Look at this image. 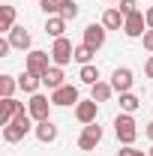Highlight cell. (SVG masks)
Listing matches in <instances>:
<instances>
[{
	"label": "cell",
	"mask_w": 153,
	"mask_h": 156,
	"mask_svg": "<svg viewBox=\"0 0 153 156\" xmlns=\"http://www.w3.org/2000/svg\"><path fill=\"white\" fill-rule=\"evenodd\" d=\"M63 30H66V18H60V15H48V21H45V33L51 39H60L63 36Z\"/></svg>",
	"instance_id": "obj_19"
},
{
	"label": "cell",
	"mask_w": 153,
	"mask_h": 156,
	"mask_svg": "<svg viewBox=\"0 0 153 156\" xmlns=\"http://www.w3.org/2000/svg\"><path fill=\"white\" fill-rule=\"evenodd\" d=\"M135 84V75L129 66H117L114 75H111V87H114V93H129Z\"/></svg>",
	"instance_id": "obj_6"
},
{
	"label": "cell",
	"mask_w": 153,
	"mask_h": 156,
	"mask_svg": "<svg viewBox=\"0 0 153 156\" xmlns=\"http://www.w3.org/2000/svg\"><path fill=\"white\" fill-rule=\"evenodd\" d=\"M6 39L12 42V48H15V51H33V48H30V45H33V36H30L24 27H18V24L6 33Z\"/></svg>",
	"instance_id": "obj_12"
},
{
	"label": "cell",
	"mask_w": 153,
	"mask_h": 156,
	"mask_svg": "<svg viewBox=\"0 0 153 156\" xmlns=\"http://www.w3.org/2000/svg\"><path fill=\"white\" fill-rule=\"evenodd\" d=\"M105 36H108V30H105V24H87L84 27V45H90L93 51H99L102 45H105Z\"/></svg>",
	"instance_id": "obj_8"
},
{
	"label": "cell",
	"mask_w": 153,
	"mask_h": 156,
	"mask_svg": "<svg viewBox=\"0 0 153 156\" xmlns=\"http://www.w3.org/2000/svg\"><path fill=\"white\" fill-rule=\"evenodd\" d=\"M33 135L42 141V144H51V141H57L60 129L54 126V120H42V123H36V129H33Z\"/></svg>",
	"instance_id": "obj_14"
},
{
	"label": "cell",
	"mask_w": 153,
	"mask_h": 156,
	"mask_svg": "<svg viewBox=\"0 0 153 156\" xmlns=\"http://www.w3.org/2000/svg\"><path fill=\"white\" fill-rule=\"evenodd\" d=\"M117 156H144V150H135L132 144H123V150H117Z\"/></svg>",
	"instance_id": "obj_28"
},
{
	"label": "cell",
	"mask_w": 153,
	"mask_h": 156,
	"mask_svg": "<svg viewBox=\"0 0 153 156\" xmlns=\"http://www.w3.org/2000/svg\"><path fill=\"white\" fill-rule=\"evenodd\" d=\"M144 18H147V30H153V6L144 9Z\"/></svg>",
	"instance_id": "obj_31"
},
{
	"label": "cell",
	"mask_w": 153,
	"mask_h": 156,
	"mask_svg": "<svg viewBox=\"0 0 153 156\" xmlns=\"http://www.w3.org/2000/svg\"><path fill=\"white\" fill-rule=\"evenodd\" d=\"M9 51H12V42L9 39H0V57H9Z\"/></svg>",
	"instance_id": "obj_29"
},
{
	"label": "cell",
	"mask_w": 153,
	"mask_h": 156,
	"mask_svg": "<svg viewBox=\"0 0 153 156\" xmlns=\"http://www.w3.org/2000/svg\"><path fill=\"white\" fill-rule=\"evenodd\" d=\"M33 129H36V126H27V123L12 120L9 126H3V141H6V144H18V141H24V135L33 132Z\"/></svg>",
	"instance_id": "obj_11"
},
{
	"label": "cell",
	"mask_w": 153,
	"mask_h": 156,
	"mask_svg": "<svg viewBox=\"0 0 153 156\" xmlns=\"http://www.w3.org/2000/svg\"><path fill=\"white\" fill-rule=\"evenodd\" d=\"M15 90H21V87H18V78L0 75V99H12V96H15Z\"/></svg>",
	"instance_id": "obj_20"
},
{
	"label": "cell",
	"mask_w": 153,
	"mask_h": 156,
	"mask_svg": "<svg viewBox=\"0 0 153 156\" xmlns=\"http://www.w3.org/2000/svg\"><path fill=\"white\" fill-rule=\"evenodd\" d=\"M141 42H144V48H147V51L153 54V30H147V33L141 36Z\"/></svg>",
	"instance_id": "obj_30"
},
{
	"label": "cell",
	"mask_w": 153,
	"mask_h": 156,
	"mask_svg": "<svg viewBox=\"0 0 153 156\" xmlns=\"http://www.w3.org/2000/svg\"><path fill=\"white\" fill-rule=\"evenodd\" d=\"M99 141H102V126L87 123V126L81 129V135H78V147H81V150H96Z\"/></svg>",
	"instance_id": "obj_9"
},
{
	"label": "cell",
	"mask_w": 153,
	"mask_h": 156,
	"mask_svg": "<svg viewBox=\"0 0 153 156\" xmlns=\"http://www.w3.org/2000/svg\"><path fill=\"white\" fill-rule=\"evenodd\" d=\"M15 6H0V30L3 33H9L12 27H15Z\"/></svg>",
	"instance_id": "obj_21"
},
{
	"label": "cell",
	"mask_w": 153,
	"mask_h": 156,
	"mask_svg": "<svg viewBox=\"0 0 153 156\" xmlns=\"http://www.w3.org/2000/svg\"><path fill=\"white\" fill-rule=\"evenodd\" d=\"M39 84H42V78H39V75H33V72H27V69H24V72L18 75V87L24 90V93H27V96L39 93Z\"/></svg>",
	"instance_id": "obj_16"
},
{
	"label": "cell",
	"mask_w": 153,
	"mask_h": 156,
	"mask_svg": "<svg viewBox=\"0 0 153 156\" xmlns=\"http://www.w3.org/2000/svg\"><path fill=\"white\" fill-rule=\"evenodd\" d=\"M39 9L45 15H57L60 12V0H39Z\"/></svg>",
	"instance_id": "obj_26"
},
{
	"label": "cell",
	"mask_w": 153,
	"mask_h": 156,
	"mask_svg": "<svg viewBox=\"0 0 153 156\" xmlns=\"http://www.w3.org/2000/svg\"><path fill=\"white\" fill-rule=\"evenodd\" d=\"M150 156H153V147H150Z\"/></svg>",
	"instance_id": "obj_35"
},
{
	"label": "cell",
	"mask_w": 153,
	"mask_h": 156,
	"mask_svg": "<svg viewBox=\"0 0 153 156\" xmlns=\"http://www.w3.org/2000/svg\"><path fill=\"white\" fill-rule=\"evenodd\" d=\"M123 33L129 39H141L147 33V18H144V12H132V15H126V24H123Z\"/></svg>",
	"instance_id": "obj_7"
},
{
	"label": "cell",
	"mask_w": 153,
	"mask_h": 156,
	"mask_svg": "<svg viewBox=\"0 0 153 156\" xmlns=\"http://www.w3.org/2000/svg\"><path fill=\"white\" fill-rule=\"evenodd\" d=\"M78 78H81V84H87V87H93L96 81H102V78H99V66H93V63L81 66V72H78Z\"/></svg>",
	"instance_id": "obj_22"
},
{
	"label": "cell",
	"mask_w": 153,
	"mask_h": 156,
	"mask_svg": "<svg viewBox=\"0 0 153 156\" xmlns=\"http://www.w3.org/2000/svg\"><path fill=\"white\" fill-rule=\"evenodd\" d=\"M114 135L120 144H135V138H138V123H135L132 114H126V111H120L114 117Z\"/></svg>",
	"instance_id": "obj_1"
},
{
	"label": "cell",
	"mask_w": 153,
	"mask_h": 156,
	"mask_svg": "<svg viewBox=\"0 0 153 156\" xmlns=\"http://www.w3.org/2000/svg\"><path fill=\"white\" fill-rule=\"evenodd\" d=\"M78 12H81V9H78V3L75 0H60V18H66V21H75L78 18Z\"/></svg>",
	"instance_id": "obj_23"
},
{
	"label": "cell",
	"mask_w": 153,
	"mask_h": 156,
	"mask_svg": "<svg viewBox=\"0 0 153 156\" xmlns=\"http://www.w3.org/2000/svg\"><path fill=\"white\" fill-rule=\"evenodd\" d=\"M51 66H54V63H51V51H36V48H33V51L24 54V69L33 72V75H39V78L45 75Z\"/></svg>",
	"instance_id": "obj_2"
},
{
	"label": "cell",
	"mask_w": 153,
	"mask_h": 156,
	"mask_svg": "<svg viewBox=\"0 0 153 156\" xmlns=\"http://www.w3.org/2000/svg\"><path fill=\"white\" fill-rule=\"evenodd\" d=\"M102 24H105V30H123V24H126V15H123L117 6H108V9L102 12Z\"/></svg>",
	"instance_id": "obj_15"
},
{
	"label": "cell",
	"mask_w": 153,
	"mask_h": 156,
	"mask_svg": "<svg viewBox=\"0 0 153 156\" xmlns=\"http://www.w3.org/2000/svg\"><path fill=\"white\" fill-rule=\"evenodd\" d=\"M144 75H147V78H153V54L147 57V63H144Z\"/></svg>",
	"instance_id": "obj_32"
},
{
	"label": "cell",
	"mask_w": 153,
	"mask_h": 156,
	"mask_svg": "<svg viewBox=\"0 0 153 156\" xmlns=\"http://www.w3.org/2000/svg\"><path fill=\"white\" fill-rule=\"evenodd\" d=\"M138 105H141V99L135 96L132 90H129V93H120V108H123L126 114H135V111H138Z\"/></svg>",
	"instance_id": "obj_24"
},
{
	"label": "cell",
	"mask_w": 153,
	"mask_h": 156,
	"mask_svg": "<svg viewBox=\"0 0 153 156\" xmlns=\"http://www.w3.org/2000/svg\"><path fill=\"white\" fill-rule=\"evenodd\" d=\"M144 135H147V138L153 141V123H147V129H144Z\"/></svg>",
	"instance_id": "obj_33"
},
{
	"label": "cell",
	"mask_w": 153,
	"mask_h": 156,
	"mask_svg": "<svg viewBox=\"0 0 153 156\" xmlns=\"http://www.w3.org/2000/svg\"><path fill=\"white\" fill-rule=\"evenodd\" d=\"M96 114H99V102L96 99H81L75 105V120L78 123H96Z\"/></svg>",
	"instance_id": "obj_10"
},
{
	"label": "cell",
	"mask_w": 153,
	"mask_h": 156,
	"mask_svg": "<svg viewBox=\"0 0 153 156\" xmlns=\"http://www.w3.org/2000/svg\"><path fill=\"white\" fill-rule=\"evenodd\" d=\"M81 96H78V87L75 84H63L57 90H51V105H57V108H69V105H78Z\"/></svg>",
	"instance_id": "obj_5"
},
{
	"label": "cell",
	"mask_w": 153,
	"mask_h": 156,
	"mask_svg": "<svg viewBox=\"0 0 153 156\" xmlns=\"http://www.w3.org/2000/svg\"><path fill=\"white\" fill-rule=\"evenodd\" d=\"M63 78H66V75H63V66H51V69L42 75V84H45L48 90H57V87H63V84H66Z\"/></svg>",
	"instance_id": "obj_17"
},
{
	"label": "cell",
	"mask_w": 153,
	"mask_h": 156,
	"mask_svg": "<svg viewBox=\"0 0 153 156\" xmlns=\"http://www.w3.org/2000/svg\"><path fill=\"white\" fill-rule=\"evenodd\" d=\"M108 3H120V0H108Z\"/></svg>",
	"instance_id": "obj_34"
},
{
	"label": "cell",
	"mask_w": 153,
	"mask_h": 156,
	"mask_svg": "<svg viewBox=\"0 0 153 156\" xmlns=\"http://www.w3.org/2000/svg\"><path fill=\"white\" fill-rule=\"evenodd\" d=\"M93 48H90V45H84V42H81V45H75V60L78 63H81V66H87V63H90V60H93Z\"/></svg>",
	"instance_id": "obj_25"
},
{
	"label": "cell",
	"mask_w": 153,
	"mask_h": 156,
	"mask_svg": "<svg viewBox=\"0 0 153 156\" xmlns=\"http://www.w3.org/2000/svg\"><path fill=\"white\" fill-rule=\"evenodd\" d=\"M69 60H75V45L66 36L54 39V45H51V63H54V66H66Z\"/></svg>",
	"instance_id": "obj_3"
},
{
	"label": "cell",
	"mask_w": 153,
	"mask_h": 156,
	"mask_svg": "<svg viewBox=\"0 0 153 156\" xmlns=\"http://www.w3.org/2000/svg\"><path fill=\"white\" fill-rule=\"evenodd\" d=\"M111 93H114L111 81H96L93 87H90V99H96V102H108V99H111Z\"/></svg>",
	"instance_id": "obj_18"
},
{
	"label": "cell",
	"mask_w": 153,
	"mask_h": 156,
	"mask_svg": "<svg viewBox=\"0 0 153 156\" xmlns=\"http://www.w3.org/2000/svg\"><path fill=\"white\" fill-rule=\"evenodd\" d=\"M27 111H30V117H33L36 123H42V120H51V96L33 93V96H30V102H27Z\"/></svg>",
	"instance_id": "obj_4"
},
{
	"label": "cell",
	"mask_w": 153,
	"mask_h": 156,
	"mask_svg": "<svg viewBox=\"0 0 153 156\" xmlns=\"http://www.w3.org/2000/svg\"><path fill=\"white\" fill-rule=\"evenodd\" d=\"M18 111H24V105H21L15 96L12 99H0V126H9Z\"/></svg>",
	"instance_id": "obj_13"
},
{
	"label": "cell",
	"mask_w": 153,
	"mask_h": 156,
	"mask_svg": "<svg viewBox=\"0 0 153 156\" xmlns=\"http://www.w3.org/2000/svg\"><path fill=\"white\" fill-rule=\"evenodd\" d=\"M123 15H132V12H138V0H120V6H117Z\"/></svg>",
	"instance_id": "obj_27"
}]
</instances>
